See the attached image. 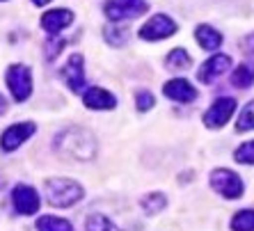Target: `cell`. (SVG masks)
Segmentation results:
<instances>
[{
  "instance_id": "6da1fadb",
  "label": "cell",
  "mask_w": 254,
  "mask_h": 231,
  "mask_svg": "<svg viewBox=\"0 0 254 231\" xmlns=\"http://www.w3.org/2000/svg\"><path fill=\"white\" fill-rule=\"evenodd\" d=\"M55 149L62 158L89 160L96 154V142L85 128H69L55 140Z\"/></svg>"
},
{
  "instance_id": "7a4b0ae2",
  "label": "cell",
  "mask_w": 254,
  "mask_h": 231,
  "mask_svg": "<svg viewBox=\"0 0 254 231\" xmlns=\"http://www.w3.org/2000/svg\"><path fill=\"white\" fill-rule=\"evenodd\" d=\"M44 192H46L48 204L55 208L73 206L85 195V190L76 181H71V178H48L44 183Z\"/></svg>"
},
{
  "instance_id": "3957f363",
  "label": "cell",
  "mask_w": 254,
  "mask_h": 231,
  "mask_svg": "<svg viewBox=\"0 0 254 231\" xmlns=\"http://www.w3.org/2000/svg\"><path fill=\"white\" fill-rule=\"evenodd\" d=\"M211 185L213 190L222 195L225 199H238L243 195V181L238 174L231 170H213L211 172Z\"/></svg>"
},
{
  "instance_id": "277c9868",
  "label": "cell",
  "mask_w": 254,
  "mask_h": 231,
  "mask_svg": "<svg viewBox=\"0 0 254 231\" xmlns=\"http://www.w3.org/2000/svg\"><path fill=\"white\" fill-rule=\"evenodd\" d=\"M7 85L12 89V96L18 103H23L32 94V73L25 64H14L7 71Z\"/></svg>"
},
{
  "instance_id": "5b68a950",
  "label": "cell",
  "mask_w": 254,
  "mask_h": 231,
  "mask_svg": "<svg viewBox=\"0 0 254 231\" xmlns=\"http://www.w3.org/2000/svg\"><path fill=\"white\" fill-rule=\"evenodd\" d=\"M147 0H108L103 9L110 21H124V18H135L147 12Z\"/></svg>"
},
{
  "instance_id": "8992f818",
  "label": "cell",
  "mask_w": 254,
  "mask_h": 231,
  "mask_svg": "<svg viewBox=\"0 0 254 231\" xmlns=\"http://www.w3.org/2000/svg\"><path fill=\"white\" fill-rule=\"evenodd\" d=\"M177 32V23L165 14H156L154 18H149L147 23L140 28V37L144 42H158V39H167Z\"/></svg>"
},
{
  "instance_id": "52a82bcc",
  "label": "cell",
  "mask_w": 254,
  "mask_h": 231,
  "mask_svg": "<svg viewBox=\"0 0 254 231\" xmlns=\"http://www.w3.org/2000/svg\"><path fill=\"white\" fill-rule=\"evenodd\" d=\"M234 110H236V101L234 99H218L206 110V115H204V124L208 128H220V126H225L231 119Z\"/></svg>"
},
{
  "instance_id": "ba28073f",
  "label": "cell",
  "mask_w": 254,
  "mask_h": 231,
  "mask_svg": "<svg viewBox=\"0 0 254 231\" xmlns=\"http://www.w3.org/2000/svg\"><path fill=\"white\" fill-rule=\"evenodd\" d=\"M12 204L16 208V213L21 215H32L39 208V195H37L35 188H30V185H16L12 190Z\"/></svg>"
},
{
  "instance_id": "9c48e42d",
  "label": "cell",
  "mask_w": 254,
  "mask_h": 231,
  "mask_svg": "<svg viewBox=\"0 0 254 231\" xmlns=\"http://www.w3.org/2000/svg\"><path fill=\"white\" fill-rule=\"evenodd\" d=\"M83 64H85L83 55L76 53V55H71L69 62H66L64 69H62V78H64V83L69 85L71 92H83V87H85V69H83Z\"/></svg>"
},
{
  "instance_id": "30bf717a",
  "label": "cell",
  "mask_w": 254,
  "mask_h": 231,
  "mask_svg": "<svg viewBox=\"0 0 254 231\" xmlns=\"http://www.w3.org/2000/svg\"><path fill=\"white\" fill-rule=\"evenodd\" d=\"M229 66H231V58H229V55H213L211 59H206V62L199 66L197 78H199V83L208 85V83H213L215 78L222 76Z\"/></svg>"
},
{
  "instance_id": "8fae6325",
  "label": "cell",
  "mask_w": 254,
  "mask_h": 231,
  "mask_svg": "<svg viewBox=\"0 0 254 231\" xmlns=\"http://www.w3.org/2000/svg\"><path fill=\"white\" fill-rule=\"evenodd\" d=\"M35 124H30V121H23V124H16V126H9V128L2 133V140H0V144H2V149L5 151H14L16 147H21V144L28 140L32 133H35Z\"/></svg>"
},
{
  "instance_id": "7c38bea8",
  "label": "cell",
  "mask_w": 254,
  "mask_h": 231,
  "mask_svg": "<svg viewBox=\"0 0 254 231\" xmlns=\"http://www.w3.org/2000/svg\"><path fill=\"white\" fill-rule=\"evenodd\" d=\"M163 94H165L167 99H172V101L190 103V101H195V99H197V89L192 87L188 80H184V78H174V80L165 83Z\"/></svg>"
},
{
  "instance_id": "4fadbf2b",
  "label": "cell",
  "mask_w": 254,
  "mask_h": 231,
  "mask_svg": "<svg viewBox=\"0 0 254 231\" xmlns=\"http://www.w3.org/2000/svg\"><path fill=\"white\" fill-rule=\"evenodd\" d=\"M83 101L87 108H92V110H113L115 108V96L110 94V92H106L103 87H89L87 92H85Z\"/></svg>"
},
{
  "instance_id": "5bb4252c",
  "label": "cell",
  "mask_w": 254,
  "mask_h": 231,
  "mask_svg": "<svg viewBox=\"0 0 254 231\" xmlns=\"http://www.w3.org/2000/svg\"><path fill=\"white\" fill-rule=\"evenodd\" d=\"M71 21H73V14L69 9H53V12H46L42 16V28L51 35H58L60 30H64Z\"/></svg>"
},
{
  "instance_id": "9a60e30c",
  "label": "cell",
  "mask_w": 254,
  "mask_h": 231,
  "mask_svg": "<svg viewBox=\"0 0 254 231\" xmlns=\"http://www.w3.org/2000/svg\"><path fill=\"white\" fill-rule=\"evenodd\" d=\"M195 39L204 51H218L220 44H222V35L218 30H213L211 25H199L195 32Z\"/></svg>"
},
{
  "instance_id": "2e32d148",
  "label": "cell",
  "mask_w": 254,
  "mask_h": 231,
  "mask_svg": "<svg viewBox=\"0 0 254 231\" xmlns=\"http://www.w3.org/2000/svg\"><path fill=\"white\" fill-rule=\"evenodd\" d=\"M252 83H254V64L252 62H245V64H241L236 71H234L231 85H234V87H241V89H248Z\"/></svg>"
},
{
  "instance_id": "e0dca14e",
  "label": "cell",
  "mask_w": 254,
  "mask_h": 231,
  "mask_svg": "<svg viewBox=\"0 0 254 231\" xmlns=\"http://www.w3.org/2000/svg\"><path fill=\"white\" fill-rule=\"evenodd\" d=\"M37 231H73L71 222L62 218H53V215H44L37 220Z\"/></svg>"
},
{
  "instance_id": "ac0fdd59",
  "label": "cell",
  "mask_w": 254,
  "mask_h": 231,
  "mask_svg": "<svg viewBox=\"0 0 254 231\" xmlns=\"http://www.w3.org/2000/svg\"><path fill=\"white\" fill-rule=\"evenodd\" d=\"M190 55L186 53L184 48H174L170 55H167V59H165V64H167V69L170 71H179V69H188L190 66Z\"/></svg>"
},
{
  "instance_id": "d6986e66",
  "label": "cell",
  "mask_w": 254,
  "mask_h": 231,
  "mask_svg": "<svg viewBox=\"0 0 254 231\" xmlns=\"http://www.w3.org/2000/svg\"><path fill=\"white\" fill-rule=\"evenodd\" d=\"M85 229L87 231H119L106 215H101V213L89 215V218L85 220Z\"/></svg>"
},
{
  "instance_id": "ffe728a7",
  "label": "cell",
  "mask_w": 254,
  "mask_h": 231,
  "mask_svg": "<svg viewBox=\"0 0 254 231\" xmlns=\"http://www.w3.org/2000/svg\"><path fill=\"white\" fill-rule=\"evenodd\" d=\"M231 229L234 231H254V211H241L231 218Z\"/></svg>"
},
{
  "instance_id": "44dd1931",
  "label": "cell",
  "mask_w": 254,
  "mask_h": 231,
  "mask_svg": "<svg viewBox=\"0 0 254 231\" xmlns=\"http://www.w3.org/2000/svg\"><path fill=\"white\" fill-rule=\"evenodd\" d=\"M165 206H167V199H165V195H160V192L147 195L144 199H142V208H144V211H147L149 215L160 213V211H163Z\"/></svg>"
},
{
  "instance_id": "7402d4cb",
  "label": "cell",
  "mask_w": 254,
  "mask_h": 231,
  "mask_svg": "<svg viewBox=\"0 0 254 231\" xmlns=\"http://www.w3.org/2000/svg\"><path fill=\"white\" fill-rule=\"evenodd\" d=\"M254 128V101H250L248 106L243 108L241 117L236 121V130L238 133H248V130Z\"/></svg>"
},
{
  "instance_id": "603a6c76",
  "label": "cell",
  "mask_w": 254,
  "mask_h": 231,
  "mask_svg": "<svg viewBox=\"0 0 254 231\" xmlns=\"http://www.w3.org/2000/svg\"><path fill=\"white\" fill-rule=\"evenodd\" d=\"M236 160L243 165H252L254 163V140L252 142H245L243 147L236 149Z\"/></svg>"
},
{
  "instance_id": "cb8c5ba5",
  "label": "cell",
  "mask_w": 254,
  "mask_h": 231,
  "mask_svg": "<svg viewBox=\"0 0 254 231\" xmlns=\"http://www.w3.org/2000/svg\"><path fill=\"white\" fill-rule=\"evenodd\" d=\"M135 106H137V110H140V113L151 110V106H154V96H151V92H137Z\"/></svg>"
},
{
  "instance_id": "d4e9b609",
  "label": "cell",
  "mask_w": 254,
  "mask_h": 231,
  "mask_svg": "<svg viewBox=\"0 0 254 231\" xmlns=\"http://www.w3.org/2000/svg\"><path fill=\"white\" fill-rule=\"evenodd\" d=\"M119 30H106V39L113 44H124L126 42V32H122V35H117Z\"/></svg>"
},
{
  "instance_id": "484cf974",
  "label": "cell",
  "mask_w": 254,
  "mask_h": 231,
  "mask_svg": "<svg viewBox=\"0 0 254 231\" xmlns=\"http://www.w3.org/2000/svg\"><path fill=\"white\" fill-rule=\"evenodd\" d=\"M243 48L248 51V53H254V35H250L245 42H243Z\"/></svg>"
},
{
  "instance_id": "4316f807",
  "label": "cell",
  "mask_w": 254,
  "mask_h": 231,
  "mask_svg": "<svg viewBox=\"0 0 254 231\" xmlns=\"http://www.w3.org/2000/svg\"><path fill=\"white\" fill-rule=\"evenodd\" d=\"M5 110H7V103H5V99L0 96V115H5Z\"/></svg>"
},
{
  "instance_id": "83f0119b",
  "label": "cell",
  "mask_w": 254,
  "mask_h": 231,
  "mask_svg": "<svg viewBox=\"0 0 254 231\" xmlns=\"http://www.w3.org/2000/svg\"><path fill=\"white\" fill-rule=\"evenodd\" d=\"M32 2H35V5H48L51 0H32Z\"/></svg>"
}]
</instances>
